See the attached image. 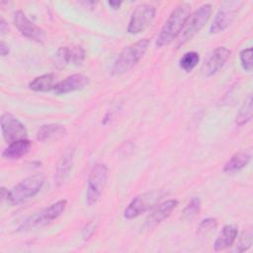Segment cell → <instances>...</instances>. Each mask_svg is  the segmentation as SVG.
Wrapping results in <instances>:
<instances>
[{"label":"cell","mask_w":253,"mask_h":253,"mask_svg":"<svg viewBox=\"0 0 253 253\" xmlns=\"http://www.w3.org/2000/svg\"><path fill=\"white\" fill-rule=\"evenodd\" d=\"M86 57L85 49L80 45L60 46L54 54L55 64L58 66L80 65Z\"/></svg>","instance_id":"7c38bea8"},{"label":"cell","mask_w":253,"mask_h":253,"mask_svg":"<svg viewBox=\"0 0 253 253\" xmlns=\"http://www.w3.org/2000/svg\"><path fill=\"white\" fill-rule=\"evenodd\" d=\"M94 231H95V224L92 221H90L88 224H86V226L83 229L84 239H89L90 236L94 233Z\"/></svg>","instance_id":"83f0119b"},{"label":"cell","mask_w":253,"mask_h":253,"mask_svg":"<svg viewBox=\"0 0 253 253\" xmlns=\"http://www.w3.org/2000/svg\"><path fill=\"white\" fill-rule=\"evenodd\" d=\"M241 5L242 3L239 1L223 2L210 26V34H217L224 31L235 19Z\"/></svg>","instance_id":"9c48e42d"},{"label":"cell","mask_w":253,"mask_h":253,"mask_svg":"<svg viewBox=\"0 0 253 253\" xmlns=\"http://www.w3.org/2000/svg\"><path fill=\"white\" fill-rule=\"evenodd\" d=\"M14 25L18 29V31L26 38H28L31 41L37 42H43L45 40V33L42 29L38 27L35 23H33L26 14L18 10L14 14Z\"/></svg>","instance_id":"8fae6325"},{"label":"cell","mask_w":253,"mask_h":253,"mask_svg":"<svg viewBox=\"0 0 253 253\" xmlns=\"http://www.w3.org/2000/svg\"><path fill=\"white\" fill-rule=\"evenodd\" d=\"M251 161V154L247 151H238L234 153L224 164L223 172L225 173H234L242 168L246 167Z\"/></svg>","instance_id":"ffe728a7"},{"label":"cell","mask_w":253,"mask_h":253,"mask_svg":"<svg viewBox=\"0 0 253 253\" xmlns=\"http://www.w3.org/2000/svg\"><path fill=\"white\" fill-rule=\"evenodd\" d=\"M156 8L150 4H141L132 11L128 25L127 33L137 35L147 29L155 18Z\"/></svg>","instance_id":"ba28073f"},{"label":"cell","mask_w":253,"mask_h":253,"mask_svg":"<svg viewBox=\"0 0 253 253\" xmlns=\"http://www.w3.org/2000/svg\"><path fill=\"white\" fill-rule=\"evenodd\" d=\"M66 135V129L59 124L42 125L37 131V139L42 142L61 139Z\"/></svg>","instance_id":"ac0fdd59"},{"label":"cell","mask_w":253,"mask_h":253,"mask_svg":"<svg viewBox=\"0 0 253 253\" xmlns=\"http://www.w3.org/2000/svg\"><path fill=\"white\" fill-rule=\"evenodd\" d=\"M177 206H178V201L174 199H170L157 204L153 208L151 212L147 215L144 222V227L146 229H151L157 226L159 223H161L164 219H166L172 213V211L176 209Z\"/></svg>","instance_id":"4fadbf2b"},{"label":"cell","mask_w":253,"mask_h":253,"mask_svg":"<svg viewBox=\"0 0 253 253\" xmlns=\"http://www.w3.org/2000/svg\"><path fill=\"white\" fill-rule=\"evenodd\" d=\"M54 74L53 73H45L34 78L29 83V88L35 92H48L53 90L54 87Z\"/></svg>","instance_id":"44dd1931"},{"label":"cell","mask_w":253,"mask_h":253,"mask_svg":"<svg viewBox=\"0 0 253 253\" xmlns=\"http://www.w3.org/2000/svg\"><path fill=\"white\" fill-rule=\"evenodd\" d=\"M66 204L67 202L65 200H60L30 215L20 224L18 230L26 232L39 229L49 224L62 214L66 208Z\"/></svg>","instance_id":"277c9868"},{"label":"cell","mask_w":253,"mask_h":253,"mask_svg":"<svg viewBox=\"0 0 253 253\" xmlns=\"http://www.w3.org/2000/svg\"><path fill=\"white\" fill-rule=\"evenodd\" d=\"M190 12L191 5L187 2L180 3L174 8L156 38L155 44L157 47L168 45L179 37L190 16Z\"/></svg>","instance_id":"6da1fadb"},{"label":"cell","mask_w":253,"mask_h":253,"mask_svg":"<svg viewBox=\"0 0 253 253\" xmlns=\"http://www.w3.org/2000/svg\"><path fill=\"white\" fill-rule=\"evenodd\" d=\"M201 210V200L197 197L190 200V202L184 208L182 214L185 219H192L194 218Z\"/></svg>","instance_id":"cb8c5ba5"},{"label":"cell","mask_w":253,"mask_h":253,"mask_svg":"<svg viewBox=\"0 0 253 253\" xmlns=\"http://www.w3.org/2000/svg\"><path fill=\"white\" fill-rule=\"evenodd\" d=\"M74 153H75L74 148L69 147L63 152V154L59 158L56 164L55 174H54V183L57 187H60L61 185H63L67 180V178L69 177V174L74 162Z\"/></svg>","instance_id":"2e32d148"},{"label":"cell","mask_w":253,"mask_h":253,"mask_svg":"<svg viewBox=\"0 0 253 253\" xmlns=\"http://www.w3.org/2000/svg\"><path fill=\"white\" fill-rule=\"evenodd\" d=\"M200 61V54L197 51H188L179 59V66L186 72L192 71Z\"/></svg>","instance_id":"603a6c76"},{"label":"cell","mask_w":253,"mask_h":253,"mask_svg":"<svg viewBox=\"0 0 253 253\" xmlns=\"http://www.w3.org/2000/svg\"><path fill=\"white\" fill-rule=\"evenodd\" d=\"M253 242V233H252V229L248 228L245 231H243L237 241L236 247H235V251L237 252H244L247 251Z\"/></svg>","instance_id":"d4e9b609"},{"label":"cell","mask_w":253,"mask_h":253,"mask_svg":"<svg viewBox=\"0 0 253 253\" xmlns=\"http://www.w3.org/2000/svg\"><path fill=\"white\" fill-rule=\"evenodd\" d=\"M7 31H8V25H7V23L4 21V19L1 18V20H0V32H1V34L3 35V34H5Z\"/></svg>","instance_id":"f546056e"},{"label":"cell","mask_w":253,"mask_h":253,"mask_svg":"<svg viewBox=\"0 0 253 253\" xmlns=\"http://www.w3.org/2000/svg\"><path fill=\"white\" fill-rule=\"evenodd\" d=\"M44 184V176L42 174H35L29 176L8 191L6 201L10 206H17L25 201L35 197Z\"/></svg>","instance_id":"3957f363"},{"label":"cell","mask_w":253,"mask_h":253,"mask_svg":"<svg viewBox=\"0 0 253 253\" xmlns=\"http://www.w3.org/2000/svg\"><path fill=\"white\" fill-rule=\"evenodd\" d=\"M0 125L2 136L7 143L26 139L28 137V131L25 125L10 113H4L1 116Z\"/></svg>","instance_id":"30bf717a"},{"label":"cell","mask_w":253,"mask_h":253,"mask_svg":"<svg viewBox=\"0 0 253 253\" xmlns=\"http://www.w3.org/2000/svg\"><path fill=\"white\" fill-rule=\"evenodd\" d=\"M239 58H240V62L241 65L243 67L244 70L250 72L253 68V64H252V47H248V48H244L240 51L239 53Z\"/></svg>","instance_id":"484cf974"},{"label":"cell","mask_w":253,"mask_h":253,"mask_svg":"<svg viewBox=\"0 0 253 253\" xmlns=\"http://www.w3.org/2000/svg\"><path fill=\"white\" fill-rule=\"evenodd\" d=\"M165 193L161 190L145 192L134 197L124 211V216L126 219H132L145 211L153 209L163 199Z\"/></svg>","instance_id":"52a82bcc"},{"label":"cell","mask_w":253,"mask_h":253,"mask_svg":"<svg viewBox=\"0 0 253 253\" xmlns=\"http://www.w3.org/2000/svg\"><path fill=\"white\" fill-rule=\"evenodd\" d=\"M252 119V95L249 94L242 104L236 116L235 123L238 126H243L250 122Z\"/></svg>","instance_id":"7402d4cb"},{"label":"cell","mask_w":253,"mask_h":253,"mask_svg":"<svg viewBox=\"0 0 253 253\" xmlns=\"http://www.w3.org/2000/svg\"><path fill=\"white\" fill-rule=\"evenodd\" d=\"M9 53V46L3 41L0 42V54L2 56H6Z\"/></svg>","instance_id":"f1b7e54d"},{"label":"cell","mask_w":253,"mask_h":253,"mask_svg":"<svg viewBox=\"0 0 253 253\" xmlns=\"http://www.w3.org/2000/svg\"><path fill=\"white\" fill-rule=\"evenodd\" d=\"M211 15V5L204 4L199 7L196 11L190 14L182 32L177 38V47L183 45L192 38L198 34L208 23L210 17Z\"/></svg>","instance_id":"5b68a950"},{"label":"cell","mask_w":253,"mask_h":253,"mask_svg":"<svg viewBox=\"0 0 253 253\" xmlns=\"http://www.w3.org/2000/svg\"><path fill=\"white\" fill-rule=\"evenodd\" d=\"M89 84V78L81 73L72 74L67 76L63 80L57 82L54 87L53 91L57 95L67 94L74 91H79L84 89Z\"/></svg>","instance_id":"9a60e30c"},{"label":"cell","mask_w":253,"mask_h":253,"mask_svg":"<svg viewBox=\"0 0 253 253\" xmlns=\"http://www.w3.org/2000/svg\"><path fill=\"white\" fill-rule=\"evenodd\" d=\"M32 142L29 139H20L13 141L3 150L2 157L7 160H16L25 156L31 150Z\"/></svg>","instance_id":"d6986e66"},{"label":"cell","mask_w":253,"mask_h":253,"mask_svg":"<svg viewBox=\"0 0 253 253\" xmlns=\"http://www.w3.org/2000/svg\"><path fill=\"white\" fill-rule=\"evenodd\" d=\"M237 233H238V228L236 225L234 224L224 225L213 242V250L215 252H219L230 247L236 240Z\"/></svg>","instance_id":"e0dca14e"},{"label":"cell","mask_w":253,"mask_h":253,"mask_svg":"<svg viewBox=\"0 0 253 253\" xmlns=\"http://www.w3.org/2000/svg\"><path fill=\"white\" fill-rule=\"evenodd\" d=\"M108 4L113 8V9H119L122 5V1H109Z\"/></svg>","instance_id":"4dcf8cb0"},{"label":"cell","mask_w":253,"mask_h":253,"mask_svg":"<svg viewBox=\"0 0 253 253\" xmlns=\"http://www.w3.org/2000/svg\"><path fill=\"white\" fill-rule=\"evenodd\" d=\"M149 45L148 39H142L138 42L125 47L117 56L113 63L111 73L114 76H120L131 68H133L138 61L144 56Z\"/></svg>","instance_id":"7a4b0ae2"},{"label":"cell","mask_w":253,"mask_h":253,"mask_svg":"<svg viewBox=\"0 0 253 253\" xmlns=\"http://www.w3.org/2000/svg\"><path fill=\"white\" fill-rule=\"evenodd\" d=\"M231 51L225 46L216 47L213 52L210 55L208 60L202 67V72L205 76L210 77L215 74L228 60L230 57Z\"/></svg>","instance_id":"5bb4252c"},{"label":"cell","mask_w":253,"mask_h":253,"mask_svg":"<svg viewBox=\"0 0 253 253\" xmlns=\"http://www.w3.org/2000/svg\"><path fill=\"white\" fill-rule=\"evenodd\" d=\"M216 226H217V219L215 217H207L199 223L197 227V231L199 234H205L211 231Z\"/></svg>","instance_id":"4316f807"},{"label":"cell","mask_w":253,"mask_h":253,"mask_svg":"<svg viewBox=\"0 0 253 253\" xmlns=\"http://www.w3.org/2000/svg\"><path fill=\"white\" fill-rule=\"evenodd\" d=\"M108 175V167L103 163H97L91 169L85 195V202L89 207L94 206L100 200L107 185Z\"/></svg>","instance_id":"8992f818"}]
</instances>
